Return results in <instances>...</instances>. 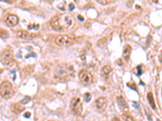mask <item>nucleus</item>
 Segmentation results:
<instances>
[{
    "label": "nucleus",
    "mask_w": 162,
    "mask_h": 121,
    "mask_svg": "<svg viewBox=\"0 0 162 121\" xmlns=\"http://www.w3.org/2000/svg\"><path fill=\"white\" fill-rule=\"evenodd\" d=\"M50 24L55 31H63L71 28L74 19L68 14H58L51 19Z\"/></svg>",
    "instance_id": "obj_1"
},
{
    "label": "nucleus",
    "mask_w": 162,
    "mask_h": 121,
    "mask_svg": "<svg viewBox=\"0 0 162 121\" xmlns=\"http://www.w3.org/2000/svg\"><path fill=\"white\" fill-rule=\"evenodd\" d=\"M75 70L72 65H59L55 70L54 78L58 80H62L67 78L70 76H72Z\"/></svg>",
    "instance_id": "obj_2"
},
{
    "label": "nucleus",
    "mask_w": 162,
    "mask_h": 121,
    "mask_svg": "<svg viewBox=\"0 0 162 121\" xmlns=\"http://www.w3.org/2000/svg\"><path fill=\"white\" fill-rule=\"evenodd\" d=\"M14 95L13 86L10 82L4 81L0 84V95L4 99H9Z\"/></svg>",
    "instance_id": "obj_3"
},
{
    "label": "nucleus",
    "mask_w": 162,
    "mask_h": 121,
    "mask_svg": "<svg viewBox=\"0 0 162 121\" xmlns=\"http://www.w3.org/2000/svg\"><path fill=\"white\" fill-rule=\"evenodd\" d=\"M75 42V37L67 35H59L55 39V44L58 46H70Z\"/></svg>",
    "instance_id": "obj_4"
},
{
    "label": "nucleus",
    "mask_w": 162,
    "mask_h": 121,
    "mask_svg": "<svg viewBox=\"0 0 162 121\" xmlns=\"http://www.w3.org/2000/svg\"><path fill=\"white\" fill-rule=\"evenodd\" d=\"M70 107H71V110L73 114L79 116L81 114L83 110V105L82 102H81V99L79 97H75L71 99L70 103Z\"/></svg>",
    "instance_id": "obj_5"
},
{
    "label": "nucleus",
    "mask_w": 162,
    "mask_h": 121,
    "mask_svg": "<svg viewBox=\"0 0 162 121\" xmlns=\"http://www.w3.org/2000/svg\"><path fill=\"white\" fill-rule=\"evenodd\" d=\"M79 78H80V82L84 85H88L92 82V75L89 71L86 69H82L79 73Z\"/></svg>",
    "instance_id": "obj_6"
},
{
    "label": "nucleus",
    "mask_w": 162,
    "mask_h": 121,
    "mask_svg": "<svg viewBox=\"0 0 162 121\" xmlns=\"http://www.w3.org/2000/svg\"><path fill=\"white\" fill-rule=\"evenodd\" d=\"M0 60H1V62L3 65H9L13 60L12 51L11 49H9V48L5 49L3 53H2L1 56H0Z\"/></svg>",
    "instance_id": "obj_7"
},
{
    "label": "nucleus",
    "mask_w": 162,
    "mask_h": 121,
    "mask_svg": "<svg viewBox=\"0 0 162 121\" xmlns=\"http://www.w3.org/2000/svg\"><path fill=\"white\" fill-rule=\"evenodd\" d=\"M95 106H96V108L98 112H104L107 107V99L105 97H100L95 102Z\"/></svg>",
    "instance_id": "obj_8"
},
{
    "label": "nucleus",
    "mask_w": 162,
    "mask_h": 121,
    "mask_svg": "<svg viewBox=\"0 0 162 121\" xmlns=\"http://www.w3.org/2000/svg\"><path fill=\"white\" fill-rule=\"evenodd\" d=\"M16 36L19 38L24 39V40H31L34 36H36V34L34 33H31L28 31L25 30H19L16 32Z\"/></svg>",
    "instance_id": "obj_9"
},
{
    "label": "nucleus",
    "mask_w": 162,
    "mask_h": 121,
    "mask_svg": "<svg viewBox=\"0 0 162 121\" xmlns=\"http://www.w3.org/2000/svg\"><path fill=\"white\" fill-rule=\"evenodd\" d=\"M6 23L7 26L9 27H14L19 22V18L15 15H9L6 18Z\"/></svg>",
    "instance_id": "obj_10"
},
{
    "label": "nucleus",
    "mask_w": 162,
    "mask_h": 121,
    "mask_svg": "<svg viewBox=\"0 0 162 121\" xmlns=\"http://www.w3.org/2000/svg\"><path fill=\"white\" fill-rule=\"evenodd\" d=\"M117 101H118V106H119L120 109H121L122 111H123V112H127V111H128V105H127V103H126V100L124 99L123 97H122V96L118 97Z\"/></svg>",
    "instance_id": "obj_11"
},
{
    "label": "nucleus",
    "mask_w": 162,
    "mask_h": 121,
    "mask_svg": "<svg viewBox=\"0 0 162 121\" xmlns=\"http://www.w3.org/2000/svg\"><path fill=\"white\" fill-rule=\"evenodd\" d=\"M24 110V107L23 106L21 103H14V104L11 106V111L15 113V114H19V113H21L23 112V111Z\"/></svg>",
    "instance_id": "obj_12"
},
{
    "label": "nucleus",
    "mask_w": 162,
    "mask_h": 121,
    "mask_svg": "<svg viewBox=\"0 0 162 121\" xmlns=\"http://www.w3.org/2000/svg\"><path fill=\"white\" fill-rule=\"evenodd\" d=\"M131 47L129 44H126L123 49V52H122V56H123L124 60L127 61L130 59V56H131Z\"/></svg>",
    "instance_id": "obj_13"
},
{
    "label": "nucleus",
    "mask_w": 162,
    "mask_h": 121,
    "mask_svg": "<svg viewBox=\"0 0 162 121\" xmlns=\"http://www.w3.org/2000/svg\"><path fill=\"white\" fill-rule=\"evenodd\" d=\"M147 98H148V102H149V104L151 105V107H152V109L155 110V109H156V104H155V101H154L152 93V92L148 93Z\"/></svg>",
    "instance_id": "obj_14"
},
{
    "label": "nucleus",
    "mask_w": 162,
    "mask_h": 121,
    "mask_svg": "<svg viewBox=\"0 0 162 121\" xmlns=\"http://www.w3.org/2000/svg\"><path fill=\"white\" fill-rule=\"evenodd\" d=\"M112 71V68L110 65H105L101 69V73L104 76H108Z\"/></svg>",
    "instance_id": "obj_15"
},
{
    "label": "nucleus",
    "mask_w": 162,
    "mask_h": 121,
    "mask_svg": "<svg viewBox=\"0 0 162 121\" xmlns=\"http://www.w3.org/2000/svg\"><path fill=\"white\" fill-rule=\"evenodd\" d=\"M9 36V33L7 30L3 28H0V38L7 39Z\"/></svg>",
    "instance_id": "obj_16"
},
{
    "label": "nucleus",
    "mask_w": 162,
    "mask_h": 121,
    "mask_svg": "<svg viewBox=\"0 0 162 121\" xmlns=\"http://www.w3.org/2000/svg\"><path fill=\"white\" fill-rule=\"evenodd\" d=\"M84 101H85V102H87V103H88V102H90L91 99H92V95H91L90 93L87 92V93L84 94Z\"/></svg>",
    "instance_id": "obj_17"
},
{
    "label": "nucleus",
    "mask_w": 162,
    "mask_h": 121,
    "mask_svg": "<svg viewBox=\"0 0 162 121\" xmlns=\"http://www.w3.org/2000/svg\"><path fill=\"white\" fill-rule=\"evenodd\" d=\"M30 100H31V98H30V97L25 96L24 98V99H22V100H21L20 103H21V104H27V103H29Z\"/></svg>",
    "instance_id": "obj_18"
},
{
    "label": "nucleus",
    "mask_w": 162,
    "mask_h": 121,
    "mask_svg": "<svg viewBox=\"0 0 162 121\" xmlns=\"http://www.w3.org/2000/svg\"><path fill=\"white\" fill-rule=\"evenodd\" d=\"M39 27H40V25L38 24V23H33V24H29V26H28V28L29 29H38Z\"/></svg>",
    "instance_id": "obj_19"
},
{
    "label": "nucleus",
    "mask_w": 162,
    "mask_h": 121,
    "mask_svg": "<svg viewBox=\"0 0 162 121\" xmlns=\"http://www.w3.org/2000/svg\"><path fill=\"white\" fill-rule=\"evenodd\" d=\"M145 113L148 116V119L149 121H152V116H151V113L149 112V110L148 108H145Z\"/></svg>",
    "instance_id": "obj_20"
},
{
    "label": "nucleus",
    "mask_w": 162,
    "mask_h": 121,
    "mask_svg": "<svg viewBox=\"0 0 162 121\" xmlns=\"http://www.w3.org/2000/svg\"><path fill=\"white\" fill-rule=\"evenodd\" d=\"M98 3H100V4L102 5H107V4H110V3H112L114 1H112V0H110V1H105V0H102V1H97Z\"/></svg>",
    "instance_id": "obj_21"
},
{
    "label": "nucleus",
    "mask_w": 162,
    "mask_h": 121,
    "mask_svg": "<svg viewBox=\"0 0 162 121\" xmlns=\"http://www.w3.org/2000/svg\"><path fill=\"white\" fill-rule=\"evenodd\" d=\"M127 86H129L130 88H131V89H134L135 91H137V87H136V86H135V82H132V83H130V82H128L127 84Z\"/></svg>",
    "instance_id": "obj_22"
},
{
    "label": "nucleus",
    "mask_w": 162,
    "mask_h": 121,
    "mask_svg": "<svg viewBox=\"0 0 162 121\" xmlns=\"http://www.w3.org/2000/svg\"><path fill=\"white\" fill-rule=\"evenodd\" d=\"M141 68H142V65H138L137 67H136V69H137V75L138 76H140L142 74V69H141Z\"/></svg>",
    "instance_id": "obj_23"
},
{
    "label": "nucleus",
    "mask_w": 162,
    "mask_h": 121,
    "mask_svg": "<svg viewBox=\"0 0 162 121\" xmlns=\"http://www.w3.org/2000/svg\"><path fill=\"white\" fill-rule=\"evenodd\" d=\"M123 118L126 121H135L133 119V117H131V116H125V115H124Z\"/></svg>",
    "instance_id": "obj_24"
},
{
    "label": "nucleus",
    "mask_w": 162,
    "mask_h": 121,
    "mask_svg": "<svg viewBox=\"0 0 162 121\" xmlns=\"http://www.w3.org/2000/svg\"><path fill=\"white\" fill-rule=\"evenodd\" d=\"M74 8H75V5L73 4V3H70V4H69V10H70V11H73Z\"/></svg>",
    "instance_id": "obj_25"
},
{
    "label": "nucleus",
    "mask_w": 162,
    "mask_h": 121,
    "mask_svg": "<svg viewBox=\"0 0 162 121\" xmlns=\"http://www.w3.org/2000/svg\"><path fill=\"white\" fill-rule=\"evenodd\" d=\"M30 116H31V113L30 112H26L24 114V117H25V118H29V117H30Z\"/></svg>",
    "instance_id": "obj_26"
},
{
    "label": "nucleus",
    "mask_w": 162,
    "mask_h": 121,
    "mask_svg": "<svg viewBox=\"0 0 162 121\" xmlns=\"http://www.w3.org/2000/svg\"><path fill=\"white\" fill-rule=\"evenodd\" d=\"M30 56H36V55H35L34 53H32V54H28V55L25 56V58H29L30 57Z\"/></svg>",
    "instance_id": "obj_27"
},
{
    "label": "nucleus",
    "mask_w": 162,
    "mask_h": 121,
    "mask_svg": "<svg viewBox=\"0 0 162 121\" xmlns=\"http://www.w3.org/2000/svg\"><path fill=\"white\" fill-rule=\"evenodd\" d=\"M112 121H121L119 120V119L118 118L117 116H114V118H113V120H112Z\"/></svg>",
    "instance_id": "obj_28"
},
{
    "label": "nucleus",
    "mask_w": 162,
    "mask_h": 121,
    "mask_svg": "<svg viewBox=\"0 0 162 121\" xmlns=\"http://www.w3.org/2000/svg\"><path fill=\"white\" fill-rule=\"evenodd\" d=\"M78 19H80V21H84V17L81 15H78Z\"/></svg>",
    "instance_id": "obj_29"
},
{
    "label": "nucleus",
    "mask_w": 162,
    "mask_h": 121,
    "mask_svg": "<svg viewBox=\"0 0 162 121\" xmlns=\"http://www.w3.org/2000/svg\"><path fill=\"white\" fill-rule=\"evenodd\" d=\"M133 105H134V107H136V108H139V106H138V103H136V102H133Z\"/></svg>",
    "instance_id": "obj_30"
},
{
    "label": "nucleus",
    "mask_w": 162,
    "mask_h": 121,
    "mask_svg": "<svg viewBox=\"0 0 162 121\" xmlns=\"http://www.w3.org/2000/svg\"><path fill=\"white\" fill-rule=\"evenodd\" d=\"M159 58H160V61L162 62V51H161V54H160Z\"/></svg>",
    "instance_id": "obj_31"
},
{
    "label": "nucleus",
    "mask_w": 162,
    "mask_h": 121,
    "mask_svg": "<svg viewBox=\"0 0 162 121\" xmlns=\"http://www.w3.org/2000/svg\"><path fill=\"white\" fill-rule=\"evenodd\" d=\"M157 121H161V120H157Z\"/></svg>",
    "instance_id": "obj_32"
}]
</instances>
